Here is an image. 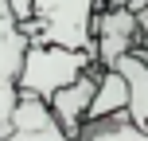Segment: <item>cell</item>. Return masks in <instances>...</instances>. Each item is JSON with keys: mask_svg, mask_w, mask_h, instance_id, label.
I'll return each mask as SVG.
<instances>
[{"mask_svg": "<svg viewBox=\"0 0 148 141\" xmlns=\"http://www.w3.org/2000/svg\"><path fill=\"white\" fill-rule=\"evenodd\" d=\"M27 43H59L94 55V16L101 0H8Z\"/></svg>", "mask_w": 148, "mask_h": 141, "instance_id": "cell-1", "label": "cell"}, {"mask_svg": "<svg viewBox=\"0 0 148 141\" xmlns=\"http://www.w3.org/2000/svg\"><path fill=\"white\" fill-rule=\"evenodd\" d=\"M90 67H101L90 51H74V47H59V43H27L20 74H16V90H20V98L47 102L55 90L70 86Z\"/></svg>", "mask_w": 148, "mask_h": 141, "instance_id": "cell-2", "label": "cell"}, {"mask_svg": "<svg viewBox=\"0 0 148 141\" xmlns=\"http://www.w3.org/2000/svg\"><path fill=\"white\" fill-rule=\"evenodd\" d=\"M23 51H27V35L16 24L12 4L0 0V137L12 133V114H16V102H20L16 74H20Z\"/></svg>", "mask_w": 148, "mask_h": 141, "instance_id": "cell-3", "label": "cell"}, {"mask_svg": "<svg viewBox=\"0 0 148 141\" xmlns=\"http://www.w3.org/2000/svg\"><path fill=\"white\" fill-rule=\"evenodd\" d=\"M140 47V16L133 8H97L94 16V59L113 67L121 55Z\"/></svg>", "mask_w": 148, "mask_h": 141, "instance_id": "cell-4", "label": "cell"}, {"mask_svg": "<svg viewBox=\"0 0 148 141\" xmlns=\"http://www.w3.org/2000/svg\"><path fill=\"white\" fill-rule=\"evenodd\" d=\"M101 71H105V67H90L86 74H78L70 86L55 90V94L47 98L55 122L62 126V133H66V137H78V133H82V126H86V118H90V102H94V90H97Z\"/></svg>", "mask_w": 148, "mask_h": 141, "instance_id": "cell-5", "label": "cell"}, {"mask_svg": "<svg viewBox=\"0 0 148 141\" xmlns=\"http://www.w3.org/2000/svg\"><path fill=\"white\" fill-rule=\"evenodd\" d=\"M0 141H74V137L62 133V126L55 122L43 98H20L12 114V133H4Z\"/></svg>", "mask_w": 148, "mask_h": 141, "instance_id": "cell-6", "label": "cell"}, {"mask_svg": "<svg viewBox=\"0 0 148 141\" xmlns=\"http://www.w3.org/2000/svg\"><path fill=\"white\" fill-rule=\"evenodd\" d=\"M125 110H129V78L117 67H105L101 78H97V90H94L86 122H101V118H113V114H125Z\"/></svg>", "mask_w": 148, "mask_h": 141, "instance_id": "cell-7", "label": "cell"}, {"mask_svg": "<svg viewBox=\"0 0 148 141\" xmlns=\"http://www.w3.org/2000/svg\"><path fill=\"white\" fill-rule=\"evenodd\" d=\"M113 67L129 78V118H133V126L148 133V67L136 59L133 51L121 55Z\"/></svg>", "mask_w": 148, "mask_h": 141, "instance_id": "cell-8", "label": "cell"}, {"mask_svg": "<svg viewBox=\"0 0 148 141\" xmlns=\"http://www.w3.org/2000/svg\"><path fill=\"white\" fill-rule=\"evenodd\" d=\"M74 141H148V133L133 126V118L125 110V114H113V118H101V122H86Z\"/></svg>", "mask_w": 148, "mask_h": 141, "instance_id": "cell-9", "label": "cell"}, {"mask_svg": "<svg viewBox=\"0 0 148 141\" xmlns=\"http://www.w3.org/2000/svg\"><path fill=\"white\" fill-rule=\"evenodd\" d=\"M136 16H140V47H148V4H144Z\"/></svg>", "mask_w": 148, "mask_h": 141, "instance_id": "cell-10", "label": "cell"}, {"mask_svg": "<svg viewBox=\"0 0 148 141\" xmlns=\"http://www.w3.org/2000/svg\"><path fill=\"white\" fill-rule=\"evenodd\" d=\"M133 55H136V59H140V63H144V67H148V47H136V51H133Z\"/></svg>", "mask_w": 148, "mask_h": 141, "instance_id": "cell-11", "label": "cell"}]
</instances>
